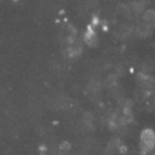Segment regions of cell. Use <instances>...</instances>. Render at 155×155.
<instances>
[{
	"instance_id": "cell-1",
	"label": "cell",
	"mask_w": 155,
	"mask_h": 155,
	"mask_svg": "<svg viewBox=\"0 0 155 155\" xmlns=\"http://www.w3.org/2000/svg\"><path fill=\"white\" fill-rule=\"evenodd\" d=\"M155 148V132L153 129H144L140 135V153L148 155Z\"/></svg>"
},
{
	"instance_id": "cell-2",
	"label": "cell",
	"mask_w": 155,
	"mask_h": 155,
	"mask_svg": "<svg viewBox=\"0 0 155 155\" xmlns=\"http://www.w3.org/2000/svg\"><path fill=\"white\" fill-rule=\"evenodd\" d=\"M86 41H87V44H94V41H95V34H94L93 31L87 33V35H86Z\"/></svg>"
}]
</instances>
